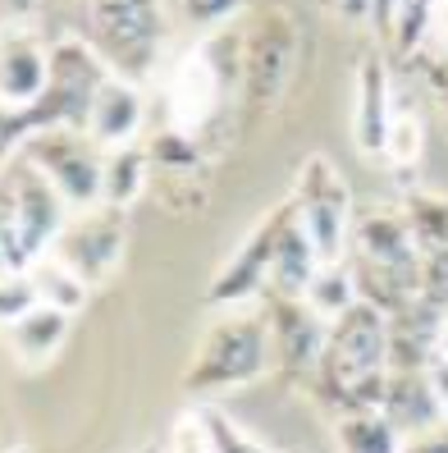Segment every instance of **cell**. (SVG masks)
Returning <instances> with one entry per match:
<instances>
[{
	"mask_svg": "<svg viewBox=\"0 0 448 453\" xmlns=\"http://www.w3.org/2000/svg\"><path fill=\"white\" fill-rule=\"evenodd\" d=\"M288 65H293V28L284 14H266L256 23V33L243 37V88L256 111L279 96Z\"/></svg>",
	"mask_w": 448,
	"mask_h": 453,
	"instance_id": "cell-14",
	"label": "cell"
},
{
	"mask_svg": "<svg viewBox=\"0 0 448 453\" xmlns=\"http://www.w3.org/2000/svg\"><path fill=\"white\" fill-rule=\"evenodd\" d=\"M430 33H439V37H444V46H448V0H435V19H430Z\"/></svg>",
	"mask_w": 448,
	"mask_h": 453,
	"instance_id": "cell-36",
	"label": "cell"
},
{
	"mask_svg": "<svg viewBox=\"0 0 448 453\" xmlns=\"http://www.w3.org/2000/svg\"><path fill=\"white\" fill-rule=\"evenodd\" d=\"M33 284H37V298L42 303H56V307H65V311H78L87 303V293H92V284L83 280V275H73L69 265L60 261V257H42L37 265H33Z\"/></svg>",
	"mask_w": 448,
	"mask_h": 453,
	"instance_id": "cell-23",
	"label": "cell"
},
{
	"mask_svg": "<svg viewBox=\"0 0 448 453\" xmlns=\"http://www.w3.org/2000/svg\"><path fill=\"white\" fill-rule=\"evenodd\" d=\"M439 353L448 357V321H444V330H439Z\"/></svg>",
	"mask_w": 448,
	"mask_h": 453,
	"instance_id": "cell-37",
	"label": "cell"
},
{
	"mask_svg": "<svg viewBox=\"0 0 448 453\" xmlns=\"http://www.w3.org/2000/svg\"><path fill=\"white\" fill-rule=\"evenodd\" d=\"M124 243H128V220L119 206H87L73 211L69 225L60 229L50 257H60L73 275H83L92 288L115 275V265L124 261Z\"/></svg>",
	"mask_w": 448,
	"mask_h": 453,
	"instance_id": "cell-10",
	"label": "cell"
},
{
	"mask_svg": "<svg viewBox=\"0 0 448 453\" xmlns=\"http://www.w3.org/2000/svg\"><path fill=\"white\" fill-rule=\"evenodd\" d=\"M243 78V33L216 28L201 46H193L170 73V124L193 133L206 119H216L224 96Z\"/></svg>",
	"mask_w": 448,
	"mask_h": 453,
	"instance_id": "cell-5",
	"label": "cell"
},
{
	"mask_svg": "<svg viewBox=\"0 0 448 453\" xmlns=\"http://www.w3.org/2000/svg\"><path fill=\"white\" fill-rule=\"evenodd\" d=\"M110 73L96 56V46L87 37H60L50 42V78H46V92L33 111L14 115L19 124V138L33 128H50V124H65V128H83L87 133V111H92V96L101 88V78Z\"/></svg>",
	"mask_w": 448,
	"mask_h": 453,
	"instance_id": "cell-7",
	"label": "cell"
},
{
	"mask_svg": "<svg viewBox=\"0 0 448 453\" xmlns=\"http://www.w3.org/2000/svg\"><path fill=\"white\" fill-rule=\"evenodd\" d=\"M393 14H399V0H371V23L380 33H393Z\"/></svg>",
	"mask_w": 448,
	"mask_h": 453,
	"instance_id": "cell-34",
	"label": "cell"
},
{
	"mask_svg": "<svg viewBox=\"0 0 448 453\" xmlns=\"http://www.w3.org/2000/svg\"><path fill=\"white\" fill-rule=\"evenodd\" d=\"M270 362H275V343H270L266 311L224 307V316H216L206 326L188 371H183V389L201 398L239 389V385H252L256 376H266Z\"/></svg>",
	"mask_w": 448,
	"mask_h": 453,
	"instance_id": "cell-3",
	"label": "cell"
},
{
	"mask_svg": "<svg viewBox=\"0 0 448 453\" xmlns=\"http://www.w3.org/2000/svg\"><path fill=\"white\" fill-rule=\"evenodd\" d=\"M83 14L96 56L115 73L142 83L165 46V0H83Z\"/></svg>",
	"mask_w": 448,
	"mask_h": 453,
	"instance_id": "cell-6",
	"label": "cell"
},
{
	"mask_svg": "<svg viewBox=\"0 0 448 453\" xmlns=\"http://www.w3.org/2000/svg\"><path fill=\"white\" fill-rule=\"evenodd\" d=\"M243 10V0H174V14L188 33H216L229 28V19Z\"/></svg>",
	"mask_w": 448,
	"mask_h": 453,
	"instance_id": "cell-27",
	"label": "cell"
},
{
	"mask_svg": "<svg viewBox=\"0 0 448 453\" xmlns=\"http://www.w3.org/2000/svg\"><path fill=\"white\" fill-rule=\"evenodd\" d=\"M147 161L151 151L138 142H119V147H105V179H101V202L105 206H128L138 202L147 188Z\"/></svg>",
	"mask_w": 448,
	"mask_h": 453,
	"instance_id": "cell-21",
	"label": "cell"
},
{
	"mask_svg": "<svg viewBox=\"0 0 448 453\" xmlns=\"http://www.w3.org/2000/svg\"><path fill=\"white\" fill-rule=\"evenodd\" d=\"M69 316L73 311H65L56 303H33L19 321H10L5 330H0V339H5V349L23 366H42L46 357H56L60 343L69 339Z\"/></svg>",
	"mask_w": 448,
	"mask_h": 453,
	"instance_id": "cell-19",
	"label": "cell"
},
{
	"mask_svg": "<svg viewBox=\"0 0 448 453\" xmlns=\"http://www.w3.org/2000/svg\"><path fill=\"white\" fill-rule=\"evenodd\" d=\"M399 211H403V220H407V229L416 238L421 257L448 248V197L444 193H435V188H407Z\"/></svg>",
	"mask_w": 448,
	"mask_h": 453,
	"instance_id": "cell-22",
	"label": "cell"
},
{
	"mask_svg": "<svg viewBox=\"0 0 448 453\" xmlns=\"http://www.w3.org/2000/svg\"><path fill=\"white\" fill-rule=\"evenodd\" d=\"M380 412L403 435H421L444 421V398L430 380V371H389V385L380 398Z\"/></svg>",
	"mask_w": 448,
	"mask_h": 453,
	"instance_id": "cell-16",
	"label": "cell"
},
{
	"mask_svg": "<svg viewBox=\"0 0 448 453\" xmlns=\"http://www.w3.org/2000/svg\"><path fill=\"white\" fill-rule=\"evenodd\" d=\"M10 216H5V234H0V271L10 275H28L33 265L56 248L60 229L69 225V202L60 197V188L50 183L33 161L10 165Z\"/></svg>",
	"mask_w": 448,
	"mask_h": 453,
	"instance_id": "cell-4",
	"label": "cell"
},
{
	"mask_svg": "<svg viewBox=\"0 0 448 453\" xmlns=\"http://www.w3.org/2000/svg\"><path fill=\"white\" fill-rule=\"evenodd\" d=\"M399 453H448V426H430V431L403 440Z\"/></svg>",
	"mask_w": 448,
	"mask_h": 453,
	"instance_id": "cell-31",
	"label": "cell"
},
{
	"mask_svg": "<svg viewBox=\"0 0 448 453\" xmlns=\"http://www.w3.org/2000/svg\"><path fill=\"white\" fill-rule=\"evenodd\" d=\"M444 101H448V92H444Z\"/></svg>",
	"mask_w": 448,
	"mask_h": 453,
	"instance_id": "cell-39",
	"label": "cell"
},
{
	"mask_svg": "<svg viewBox=\"0 0 448 453\" xmlns=\"http://www.w3.org/2000/svg\"><path fill=\"white\" fill-rule=\"evenodd\" d=\"M46 78H50V46L28 23L0 28V105L10 115L33 111L46 92Z\"/></svg>",
	"mask_w": 448,
	"mask_h": 453,
	"instance_id": "cell-13",
	"label": "cell"
},
{
	"mask_svg": "<svg viewBox=\"0 0 448 453\" xmlns=\"http://www.w3.org/2000/svg\"><path fill=\"white\" fill-rule=\"evenodd\" d=\"M421 147H426V128H421V119L393 111V124H389V138H384V156H380V161L393 165V170H407V165L421 161Z\"/></svg>",
	"mask_w": 448,
	"mask_h": 453,
	"instance_id": "cell-26",
	"label": "cell"
},
{
	"mask_svg": "<svg viewBox=\"0 0 448 453\" xmlns=\"http://www.w3.org/2000/svg\"><path fill=\"white\" fill-rule=\"evenodd\" d=\"M19 156H23V161H33L50 183H56L60 197L69 202V211L101 206L105 156H101V147L87 138L83 128H65V124L33 128V133H23Z\"/></svg>",
	"mask_w": 448,
	"mask_h": 453,
	"instance_id": "cell-8",
	"label": "cell"
},
{
	"mask_svg": "<svg viewBox=\"0 0 448 453\" xmlns=\"http://www.w3.org/2000/svg\"><path fill=\"white\" fill-rule=\"evenodd\" d=\"M321 252L307 238L302 220L293 202H284V220H279V238H275V257H270V288L266 293H288V298H302L311 275L321 271Z\"/></svg>",
	"mask_w": 448,
	"mask_h": 453,
	"instance_id": "cell-17",
	"label": "cell"
},
{
	"mask_svg": "<svg viewBox=\"0 0 448 453\" xmlns=\"http://www.w3.org/2000/svg\"><path fill=\"white\" fill-rule=\"evenodd\" d=\"M279 220H284V206L266 211V220H261L239 248H233V257L216 271V280H210L206 288V303L210 307H247L256 298H266L270 288V257H275V238H279Z\"/></svg>",
	"mask_w": 448,
	"mask_h": 453,
	"instance_id": "cell-11",
	"label": "cell"
},
{
	"mask_svg": "<svg viewBox=\"0 0 448 453\" xmlns=\"http://www.w3.org/2000/svg\"><path fill=\"white\" fill-rule=\"evenodd\" d=\"M33 303H42L33 275H10V271L0 275V330H5L10 321H19Z\"/></svg>",
	"mask_w": 448,
	"mask_h": 453,
	"instance_id": "cell-29",
	"label": "cell"
},
{
	"mask_svg": "<svg viewBox=\"0 0 448 453\" xmlns=\"http://www.w3.org/2000/svg\"><path fill=\"white\" fill-rule=\"evenodd\" d=\"M311 376L315 389L330 403H338V412L380 408L389 385V311H380L366 298H357L348 311H338L330 321L325 353Z\"/></svg>",
	"mask_w": 448,
	"mask_h": 453,
	"instance_id": "cell-1",
	"label": "cell"
},
{
	"mask_svg": "<svg viewBox=\"0 0 448 453\" xmlns=\"http://www.w3.org/2000/svg\"><path fill=\"white\" fill-rule=\"evenodd\" d=\"M266 326H270V343H275V362L284 371H293V376H311L325 353V339H330L325 316L307 298L266 293Z\"/></svg>",
	"mask_w": 448,
	"mask_h": 453,
	"instance_id": "cell-12",
	"label": "cell"
},
{
	"mask_svg": "<svg viewBox=\"0 0 448 453\" xmlns=\"http://www.w3.org/2000/svg\"><path fill=\"white\" fill-rule=\"evenodd\" d=\"M348 271L357 284V298L376 303L380 311H403L416 298L421 284V248L403 220L399 206H366L353 216L348 234Z\"/></svg>",
	"mask_w": 448,
	"mask_h": 453,
	"instance_id": "cell-2",
	"label": "cell"
},
{
	"mask_svg": "<svg viewBox=\"0 0 448 453\" xmlns=\"http://www.w3.org/2000/svg\"><path fill=\"white\" fill-rule=\"evenodd\" d=\"M338 14L353 19V23H371V0H334Z\"/></svg>",
	"mask_w": 448,
	"mask_h": 453,
	"instance_id": "cell-35",
	"label": "cell"
},
{
	"mask_svg": "<svg viewBox=\"0 0 448 453\" xmlns=\"http://www.w3.org/2000/svg\"><path fill=\"white\" fill-rule=\"evenodd\" d=\"M165 453H210V444H206V426H201L197 412H188V417L174 426V435L165 440Z\"/></svg>",
	"mask_w": 448,
	"mask_h": 453,
	"instance_id": "cell-30",
	"label": "cell"
},
{
	"mask_svg": "<svg viewBox=\"0 0 448 453\" xmlns=\"http://www.w3.org/2000/svg\"><path fill=\"white\" fill-rule=\"evenodd\" d=\"M23 138H19V124H14V115L0 105V170L10 165V156H14V147H19Z\"/></svg>",
	"mask_w": 448,
	"mask_h": 453,
	"instance_id": "cell-32",
	"label": "cell"
},
{
	"mask_svg": "<svg viewBox=\"0 0 448 453\" xmlns=\"http://www.w3.org/2000/svg\"><path fill=\"white\" fill-rule=\"evenodd\" d=\"M37 10H42V0H0V14H5V23H33Z\"/></svg>",
	"mask_w": 448,
	"mask_h": 453,
	"instance_id": "cell-33",
	"label": "cell"
},
{
	"mask_svg": "<svg viewBox=\"0 0 448 453\" xmlns=\"http://www.w3.org/2000/svg\"><path fill=\"white\" fill-rule=\"evenodd\" d=\"M197 417H201V426H206V444H210V453H275V449H266L261 440H252L243 426L233 421L229 412H220L216 403H201Z\"/></svg>",
	"mask_w": 448,
	"mask_h": 453,
	"instance_id": "cell-25",
	"label": "cell"
},
{
	"mask_svg": "<svg viewBox=\"0 0 448 453\" xmlns=\"http://www.w3.org/2000/svg\"><path fill=\"white\" fill-rule=\"evenodd\" d=\"M147 119V96L138 88V78H124V73H105L101 88L92 96V111H87V138L96 147H119V142H133L138 128Z\"/></svg>",
	"mask_w": 448,
	"mask_h": 453,
	"instance_id": "cell-15",
	"label": "cell"
},
{
	"mask_svg": "<svg viewBox=\"0 0 448 453\" xmlns=\"http://www.w3.org/2000/svg\"><path fill=\"white\" fill-rule=\"evenodd\" d=\"M389 124H393V101H389V73L380 56H366L357 69V115H353V133H357V147L380 161L384 156V138H389Z\"/></svg>",
	"mask_w": 448,
	"mask_h": 453,
	"instance_id": "cell-18",
	"label": "cell"
},
{
	"mask_svg": "<svg viewBox=\"0 0 448 453\" xmlns=\"http://www.w3.org/2000/svg\"><path fill=\"white\" fill-rule=\"evenodd\" d=\"M430 19H435V0H399V14H393V46L412 56V50L430 37Z\"/></svg>",
	"mask_w": 448,
	"mask_h": 453,
	"instance_id": "cell-28",
	"label": "cell"
},
{
	"mask_svg": "<svg viewBox=\"0 0 448 453\" xmlns=\"http://www.w3.org/2000/svg\"><path fill=\"white\" fill-rule=\"evenodd\" d=\"M403 440H407V435H403L380 408L338 412V426H334L338 453H399Z\"/></svg>",
	"mask_w": 448,
	"mask_h": 453,
	"instance_id": "cell-20",
	"label": "cell"
},
{
	"mask_svg": "<svg viewBox=\"0 0 448 453\" xmlns=\"http://www.w3.org/2000/svg\"><path fill=\"white\" fill-rule=\"evenodd\" d=\"M288 202H293L321 261H344L348 234H353V202H348V183L338 179V170L325 156H307L298 165V188Z\"/></svg>",
	"mask_w": 448,
	"mask_h": 453,
	"instance_id": "cell-9",
	"label": "cell"
},
{
	"mask_svg": "<svg viewBox=\"0 0 448 453\" xmlns=\"http://www.w3.org/2000/svg\"><path fill=\"white\" fill-rule=\"evenodd\" d=\"M302 298L325 316V321H334L338 311H348L357 303V284H353V271H348V261H325L321 271L311 275L307 293Z\"/></svg>",
	"mask_w": 448,
	"mask_h": 453,
	"instance_id": "cell-24",
	"label": "cell"
},
{
	"mask_svg": "<svg viewBox=\"0 0 448 453\" xmlns=\"http://www.w3.org/2000/svg\"><path fill=\"white\" fill-rule=\"evenodd\" d=\"M444 417H448V398H444Z\"/></svg>",
	"mask_w": 448,
	"mask_h": 453,
	"instance_id": "cell-38",
	"label": "cell"
}]
</instances>
